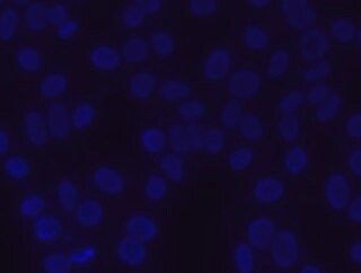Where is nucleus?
<instances>
[{
    "label": "nucleus",
    "instance_id": "obj_8",
    "mask_svg": "<svg viewBox=\"0 0 361 273\" xmlns=\"http://www.w3.org/2000/svg\"><path fill=\"white\" fill-rule=\"evenodd\" d=\"M270 259L276 268L288 270L297 265L299 260V243L295 233L288 229L276 231L269 246Z\"/></svg>",
    "mask_w": 361,
    "mask_h": 273
},
{
    "label": "nucleus",
    "instance_id": "obj_57",
    "mask_svg": "<svg viewBox=\"0 0 361 273\" xmlns=\"http://www.w3.org/2000/svg\"><path fill=\"white\" fill-rule=\"evenodd\" d=\"M347 216L353 223L359 224L361 220V200L360 197L357 195L355 198H353V200L349 203V206L347 207Z\"/></svg>",
    "mask_w": 361,
    "mask_h": 273
},
{
    "label": "nucleus",
    "instance_id": "obj_15",
    "mask_svg": "<svg viewBox=\"0 0 361 273\" xmlns=\"http://www.w3.org/2000/svg\"><path fill=\"white\" fill-rule=\"evenodd\" d=\"M202 130L195 123L174 124L167 133L169 146L178 155H186L197 150Z\"/></svg>",
    "mask_w": 361,
    "mask_h": 273
},
{
    "label": "nucleus",
    "instance_id": "obj_30",
    "mask_svg": "<svg viewBox=\"0 0 361 273\" xmlns=\"http://www.w3.org/2000/svg\"><path fill=\"white\" fill-rule=\"evenodd\" d=\"M169 181L161 174H150L142 186V195L149 202L163 201L169 195Z\"/></svg>",
    "mask_w": 361,
    "mask_h": 273
},
{
    "label": "nucleus",
    "instance_id": "obj_50",
    "mask_svg": "<svg viewBox=\"0 0 361 273\" xmlns=\"http://www.w3.org/2000/svg\"><path fill=\"white\" fill-rule=\"evenodd\" d=\"M331 94H332V92H331L330 87L326 84H324V83H321V84L313 85L308 90L307 93L305 94V96H306V101L310 105L319 107V105L323 104L324 102L327 101Z\"/></svg>",
    "mask_w": 361,
    "mask_h": 273
},
{
    "label": "nucleus",
    "instance_id": "obj_10",
    "mask_svg": "<svg viewBox=\"0 0 361 273\" xmlns=\"http://www.w3.org/2000/svg\"><path fill=\"white\" fill-rule=\"evenodd\" d=\"M149 244L135 240L131 237L122 236L114 246L116 262L123 268L139 270L144 268L149 260Z\"/></svg>",
    "mask_w": 361,
    "mask_h": 273
},
{
    "label": "nucleus",
    "instance_id": "obj_36",
    "mask_svg": "<svg viewBox=\"0 0 361 273\" xmlns=\"http://www.w3.org/2000/svg\"><path fill=\"white\" fill-rule=\"evenodd\" d=\"M329 31L332 34V37L342 44L353 42L358 35V28L355 23L345 17H340L330 22Z\"/></svg>",
    "mask_w": 361,
    "mask_h": 273
},
{
    "label": "nucleus",
    "instance_id": "obj_1",
    "mask_svg": "<svg viewBox=\"0 0 361 273\" xmlns=\"http://www.w3.org/2000/svg\"><path fill=\"white\" fill-rule=\"evenodd\" d=\"M25 229L32 252L63 248L75 238L69 217L54 209L25 223Z\"/></svg>",
    "mask_w": 361,
    "mask_h": 273
},
{
    "label": "nucleus",
    "instance_id": "obj_62",
    "mask_svg": "<svg viewBox=\"0 0 361 273\" xmlns=\"http://www.w3.org/2000/svg\"><path fill=\"white\" fill-rule=\"evenodd\" d=\"M22 273H28V272H22Z\"/></svg>",
    "mask_w": 361,
    "mask_h": 273
},
{
    "label": "nucleus",
    "instance_id": "obj_35",
    "mask_svg": "<svg viewBox=\"0 0 361 273\" xmlns=\"http://www.w3.org/2000/svg\"><path fill=\"white\" fill-rule=\"evenodd\" d=\"M149 44L144 37H133L122 45L121 56L130 63H139L148 58Z\"/></svg>",
    "mask_w": 361,
    "mask_h": 273
},
{
    "label": "nucleus",
    "instance_id": "obj_3",
    "mask_svg": "<svg viewBox=\"0 0 361 273\" xmlns=\"http://www.w3.org/2000/svg\"><path fill=\"white\" fill-rule=\"evenodd\" d=\"M106 218L105 203L101 198L94 195H85L69 216L73 234L78 236H90L104 225Z\"/></svg>",
    "mask_w": 361,
    "mask_h": 273
},
{
    "label": "nucleus",
    "instance_id": "obj_53",
    "mask_svg": "<svg viewBox=\"0 0 361 273\" xmlns=\"http://www.w3.org/2000/svg\"><path fill=\"white\" fill-rule=\"evenodd\" d=\"M69 18L68 15V9L65 5L59 3L51 4L48 5V22L51 25L58 26Z\"/></svg>",
    "mask_w": 361,
    "mask_h": 273
},
{
    "label": "nucleus",
    "instance_id": "obj_25",
    "mask_svg": "<svg viewBox=\"0 0 361 273\" xmlns=\"http://www.w3.org/2000/svg\"><path fill=\"white\" fill-rule=\"evenodd\" d=\"M23 20L30 31L39 33L48 28V5L42 1H33L26 5L23 11Z\"/></svg>",
    "mask_w": 361,
    "mask_h": 273
},
{
    "label": "nucleus",
    "instance_id": "obj_37",
    "mask_svg": "<svg viewBox=\"0 0 361 273\" xmlns=\"http://www.w3.org/2000/svg\"><path fill=\"white\" fill-rule=\"evenodd\" d=\"M99 111L95 105L88 102L79 103L71 112V127L76 130H85L90 128L97 118Z\"/></svg>",
    "mask_w": 361,
    "mask_h": 273
},
{
    "label": "nucleus",
    "instance_id": "obj_44",
    "mask_svg": "<svg viewBox=\"0 0 361 273\" xmlns=\"http://www.w3.org/2000/svg\"><path fill=\"white\" fill-rule=\"evenodd\" d=\"M149 42V47L154 51V54L161 58L172 56L176 48L174 37L167 32L158 31L152 33Z\"/></svg>",
    "mask_w": 361,
    "mask_h": 273
},
{
    "label": "nucleus",
    "instance_id": "obj_11",
    "mask_svg": "<svg viewBox=\"0 0 361 273\" xmlns=\"http://www.w3.org/2000/svg\"><path fill=\"white\" fill-rule=\"evenodd\" d=\"M122 231L124 236L150 244L159 236L161 226L152 214L135 212L124 218Z\"/></svg>",
    "mask_w": 361,
    "mask_h": 273
},
{
    "label": "nucleus",
    "instance_id": "obj_61",
    "mask_svg": "<svg viewBox=\"0 0 361 273\" xmlns=\"http://www.w3.org/2000/svg\"><path fill=\"white\" fill-rule=\"evenodd\" d=\"M248 5L252 6L253 8H265V7H268L270 5V0H250L247 1Z\"/></svg>",
    "mask_w": 361,
    "mask_h": 273
},
{
    "label": "nucleus",
    "instance_id": "obj_49",
    "mask_svg": "<svg viewBox=\"0 0 361 273\" xmlns=\"http://www.w3.org/2000/svg\"><path fill=\"white\" fill-rule=\"evenodd\" d=\"M145 16L146 15L144 14V11L139 8V6L135 1H133L124 7L122 11L121 20L126 28H135L142 24Z\"/></svg>",
    "mask_w": 361,
    "mask_h": 273
},
{
    "label": "nucleus",
    "instance_id": "obj_48",
    "mask_svg": "<svg viewBox=\"0 0 361 273\" xmlns=\"http://www.w3.org/2000/svg\"><path fill=\"white\" fill-rule=\"evenodd\" d=\"M305 102H306V96L302 90H291L282 96L278 103V109L281 111L282 114H291L296 112Z\"/></svg>",
    "mask_w": 361,
    "mask_h": 273
},
{
    "label": "nucleus",
    "instance_id": "obj_14",
    "mask_svg": "<svg viewBox=\"0 0 361 273\" xmlns=\"http://www.w3.org/2000/svg\"><path fill=\"white\" fill-rule=\"evenodd\" d=\"M330 49V41L323 30L310 28L302 31L299 39V52L305 61L315 63L324 60Z\"/></svg>",
    "mask_w": 361,
    "mask_h": 273
},
{
    "label": "nucleus",
    "instance_id": "obj_55",
    "mask_svg": "<svg viewBox=\"0 0 361 273\" xmlns=\"http://www.w3.org/2000/svg\"><path fill=\"white\" fill-rule=\"evenodd\" d=\"M361 150L360 148H355L350 152L347 158V166L350 172L355 176H360L361 173Z\"/></svg>",
    "mask_w": 361,
    "mask_h": 273
},
{
    "label": "nucleus",
    "instance_id": "obj_18",
    "mask_svg": "<svg viewBox=\"0 0 361 273\" xmlns=\"http://www.w3.org/2000/svg\"><path fill=\"white\" fill-rule=\"evenodd\" d=\"M47 123H48L50 137L54 140L66 141L71 137V128H73L71 113L62 102L54 101L51 103L49 107Z\"/></svg>",
    "mask_w": 361,
    "mask_h": 273
},
{
    "label": "nucleus",
    "instance_id": "obj_20",
    "mask_svg": "<svg viewBox=\"0 0 361 273\" xmlns=\"http://www.w3.org/2000/svg\"><path fill=\"white\" fill-rule=\"evenodd\" d=\"M231 66V52L223 48L214 49L203 62V76L209 82H220L228 75Z\"/></svg>",
    "mask_w": 361,
    "mask_h": 273
},
{
    "label": "nucleus",
    "instance_id": "obj_24",
    "mask_svg": "<svg viewBox=\"0 0 361 273\" xmlns=\"http://www.w3.org/2000/svg\"><path fill=\"white\" fill-rule=\"evenodd\" d=\"M161 175L173 183H182L186 178V164L184 158L175 152H166L158 163Z\"/></svg>",
    "mask_w": 361,
    "mask_h": 273
},
{
    "label": "nucleus",
    "instance_id": "obj_34",
    "mask_svg": "<svg viewBox=\"0 0 361 273\" xmlns=\"http://www.w3.org/2000/svg\"><path fill=\"white\" fill-rule=\"evenodd\" d=\"M226 146V137L223 131L217 128L202 130L197 150L207 155H218Z\"/></svg>",
    "mask_w": 361,
    "mask_h": 273
},
{
    "label": "nucleus",
    "instance_id": "obj_13",
    "mask_svg": "<svg viewBox=\"0 0 361 273\" xmlns=\"http://www.w3.org/2000/svg\"><path fill=\"white\" fill-rule=\"evenodd\" d=\"M283 14L286 15L289 28L293 31H305L313 28L317 22V11L310 1L305 0H289L280 4Z\"/></svg>",
    "mask_w": 361,
    "mask_h": 273
},
{
    "label": "nucleus",
    "instance_id": "obj_6",
    "mask_svg": "<svg viewBox=\"0 0 361 273\" xmlns=\"http://www.w3.org/2000/svg\"><path fill=\"white\" fill-rule=\"evenodd\" d=\"M90 183L96 192L105 197H121L128 189L123 173L111 164L95 163L90 171Z\"/></svg>",
    "mask_w": 361,
    "mask_h": 273
},
{
    "label": "nucleus",
    "instance_id": "obj_28",
    "mask_svg": "<svg viewBox=\"0 0 361 273\" xmlns=\"http://www.w3.org/2000/svg\"><path fill=\"white\" fill-rule=\"evenodd\" d=\"M282 162H283L286 172L293 176H298L307 169L310 155L306 148L302 145H293L290 148H288Z\"/></svg>",
    "mask_w": 361,
    "mask_h": 273
},
{
    "label": "nucleus",
    "instance_id": "obj_19",
    "mask_svg": "<svg viewBox=\"0 0 361 273\" xmlns=\"http://www.w3.org/2000/svg\"><path fill=\"white\" fill-rule=\"evenodd\" d=\"M24 135L26 140L35 148L47 146L51 137L47 119L39 111H30L24 116Z\"/></svg>",
    "mask_w": 361,
    "mask_h": 273
},
{
    "label": "nucleus",
    "instance_id": "obj_5",
    "mask_svg": "<svg viewBox=\"0 0 361 273\" xmlns=\"http://www.w3.org/2000/svg\"><path fill=\"white\" fill-rule=\"evenodd\" d=\"M52 209L69 217L82 201L85 193L82 184L71 175L63 174L56 178L49 190Z\"/></svg>",
    "mask_w": 361,
    "mask_h": 273
},
{
    "label": "nucleus",
    "instance_id": "obj_60",
    "mask_svg": "<svg viewBox=\"0 0 361 273\" xmlns=\"http://www.w3.org/2000/svg\"><path fill=\"white\" fill-rule=\"evenodd\" d=\"M299 273H323L321 269L317 265H313V263H306L302 265V268L300 269Z\"/></svg>",
    "mask_w": 361,
    "mask_h": 273
},
{
    "label": "nucleus",
    "instance_id": "obj_42",
    "mask_svg": "<svg viewBox=\"0 0 361 273\" xmlns=\"http://www.w3.org/2000/svg\"><path fill=\"white\" fill-rule=\"evenodd\" d=\"M278 133L286 142H293L302 133V123L295 113L282 114L278 122Z\"/></svg>",
    "mask_w": 361,
    "mask_h": 273
},
{
    "label": "nucleus",
    "instance_id": "obj_9",
    "mask_svg": "<svg viewBox=\"0 0 361 273\" xmlns=\"http://www.w3.org/2000/svg\"><path fill=\"white\" fill-rule=\"evenodd\" d=\"M52 209L49 191L30 186L23 189L15 202V214L25 223Z\"/></svg>",
    "mask_w": 361,
    "mask_h": 273
},
{
    "label": "nucleus",
    "instance_id": "obj_59",
    "mask_svg": "<svg viewBox=\"0 0 361 273\" xmlns=\"http://www.w3.org/2000/svg\"><path fill=\"white\" fill-rule=\"evenodd\" d=\"M348 257H349L351 263L355 265H360L361 261V244L359 241H355L351 245L349 246L348 250Z\"/></svg>",
    "mask_w": 361,
    "mask_h": 273
},
{
    "label": "nucleus",
    "instance_id": "obj_51",
    "mask_svg": "<svg viewBox=\"0 0 361 273\" xmlns=\"http://www.w3.org/2000/svg\"><path fill=\"white\" fill-rule=\"evenodd\" d=\"M188 6L192 14L199 17L212 16L218 11L216 0H191Z\"/></svg>",
    "mask_w": 361,
    "mask_h": 273
},
{
    "label": "nucleus",
    "instance_id": "obj_4",
    "mask_svg": "<svg viewBox=\"0 0 361 273\" xmlns=\"http://www.w3.org/2000/svg\"><path fill=\"white\" fill-rule=\"evenodd\" d=\"M37 176V164L24 152H11L0 162V182L25 189Z\"/></svg>",
    "mask_w": 361,
    "mask_h": 273
},
{
    "label": "nucleus",
    "instance_id": "obj_54",
    "mask_svg": "<svg viewBox=\"0 0 361 273\" xmlns=\"http://www.w3.org/2000/svg\"><path fill=\"white\" fill-rule=\"evenodd\" d=\"M360 112L353 113L347 119V121L344 124V129H345V133H347L350 138L355 139V140L360 139Z\"/></svg>",
    "mask_w": 361,
    "mask_h": 273
},
{
    "label": "nucleus",
    "instance_id": "obj_31",
    "mask_svg": "<svg viewBox=\"0 0 361 273\" xmlns=\"http://www.w3.org/2000/svg\"><path fill=\"white\" fill-rule=\"evenodd\" d=\"M233 265L238 273H254L257 269V257L253 248L247 243H240L231 253Z\"/></svg>",
    "mask_w": 361,
    "mask_h": 273
},
{
    "label": "nucleus",
    "instance_id": "obj_23",
    "mask_svg": "<svg viewBox=\"0 0 361 273\" xmlns=\"http://www.w3.org/2000/svg\"><path fill=\"white\" fill-rule=\"evenodd\" d=\"M90 61L99 71H113L121 65L122 56L111 45L99 44L90 51Z\"/></svg>",
    "mask_w": 361,
    "mask_h": 273
},
{
    "label": "nucleus",
    "instance_id": "obj_17",
    "mask_svg": "<svg viewBox=\"0 0 361 273\" xmlns=\"http://www.w3.org/2000/svg\"><path fill=\"white\" fill-rule=\"evenodd\" d=\"M262 80L253 69H240L229 76L228 92L234 99H252L259 93Z\"/></svg>",
    "mask_w": 361,
    "mask_h": 273
},
{
    "label": "nucleus",
    "instance_id": "obj_58",
    "mask_svg": "<svg viewBox=\"0 0 361 273\" xmlns=\"http://www.w3.org/2000/svg\"><path fill=\"white\" fill-rule=\"evenodd\" d=\"M135 3L144 11L145 15L156 14L163 6V1L159 0H137Z\"/></svg>",
    "mask_w": 361,
    "mask_h": 273
},
{
    "label": "nucleus",
    "instance_id": "obj_16",
    "mask_svg": "<svg viewBox=\"0 0 361 273\" xmlns=\"http://www.w3.org/2000/svg\"><path fill=\"white\" fill-rule=\"evenodd\" d=\"M276 222L271 217L254 218L246 227L248 245L257 251H267L276 233Z\"/></svg>",
    "mask_w": 361,
    "mask_h": 273
},
{
    "label": "nucleus",
    "instance_id": "obj_29",
    "mask_svg": "<svg viewBox=\"0 0 361 273\" xmlns=\"http://www.w3.org/2000/svg\"><path fill=\"white\" fill-rule=\"evenodd\" d=\"M17 67L23 73H34L42 66V54L33 45H22L15 54Z\"/></svg>",
    "mask_w": 361,
    "mask_h": 273
},
{
    "label": "nucleus",
    "instance_id": "obj_40",
    "mask_svg": "<svg viewBox=\"0 0 361 273\" xmlns=\"http://www.w3.org/2000/svg\"><path fill=\"white\" fill-rule=\"evenodd\" d=\"M238 128H240L238 130H240L242 137L250 141H257L262 139L265 133L264 122L262 119L254 113L244 114Z\"/></svg>",
    "mask_w": 361,
    "mask_h": 273
},
{
    "label": "nucleus",
    "instance_id": "obj_41",
    "mask_svg": "<svg viewBox=\"0 0 361 273\" xmlns=\"http://www.w3.org/2000/svg\"><path fill=\"white\" fill-rule=\"evenodd\" d=\"M290 65V56L287 51L279 49L271 54L267 66V73L271 79L278 80L285 76Z\"/></svg>",
    "mask_w": 361,
    "mask_h": 273
},
{
    "label": "nucleus",
    "instance_id": "obj_22",
    "mask_svg": "<svg viewBox=\"0 0 361 273\" xmlns=\"http://www.w3.org/2000/svg\"><path fill=\"white\" fill-rule=\"evenodd\" d=\"M69 79L61 71H54L43 77L37 87V93L44 99L56 101L67 92Z\"/></svg>",
    "mask_w": 361,
    "mask_h": 273
},
{
    "label": "nucleus",
    "instance_id": "obj_7",
    "mask_svg": "<svg viewBox=\"0 0 361 273\" xmlns=\"http://www.w3.org/2000/svg\"><path fill=\"white\" fill-rule=\"evenodd\" d=\"M27 265L28 273H76L66 246L32 252Z\"/></svg>",
    "mask_w": 361,
    "mask_h": 273
},
{
    "label": "nucleus",
    "instance_id": "obj_32",
    "mask_svg": "<svg viewBox=\"0 0 361 273\" xmlns=\"http://www.w3.org/2000/svg\"><path fill=\"white\" fill-rule=\"evenodd\" d=\"M161 99L169 103L183 102L189 99L192 94V88L188 83L180 79H169L161 84L159 88Z\"/></svg>",
    "mask_w": 361,
    "mask_h": 273
},
{
    "label": "nucleus",
    "instance_id": "obj_27",
    "mask_svg": "<svg viewBox=\"0 0 361 273\" xmlns=\"http://www.w3.org/2000/svg\"><path fill=\"white\" fill-rule=\"evenodd\" d=\"M142 150L150 155L163 154L169 146V139L165 130L158 127H149L142 131L140 135Z\"/></svg>",
    "mask_w": 361,
    "mask_h": 273
},
{
    "label": "nucleus",
    "instance_id": "obj_2",
    "mask_svg": "<svg viewBox=\"0 0 361 273\" xmlns=\"http://www.w3.org/2000/svg\"><path fill=\"white\" fill-rule=\"evenodd\" d=\"M73 269L76 273H101L104 268V251L92 236H79L66 245Z\"/></svg>",
    "mask_w": 361,
    "mask_h": 273
},
{
    "label": "nucleus",
    "instance_id": "obj_39",
    "mask_svg": "<svg viewBox=\"0 0 361 273\" xmlns=\"http://www.w3.org/2000/svg\"><path fill=\"white\" fill-rule=\"evenodd\" d=\"M244 116V107L238 99H231L224 104L219 113L220 123L223 128L234 130L240 126Z\"/></svg>",
    "mask_w": 361,
    "mask_h": 273
},
{
    "label": "nucleus",
    "instance_id": "obj_56",
    "mask_svg": "<svg viewBox=\"0 0 361 273\" xmlns=\"http://www.w3.org/2000/svg\"><path fill=\"white\" fill-rule=\"evenodd\" d=\"M11 148H13V141H11V135L7 130L0 128V162L11 155Z\"/></svg>",
    "mask_w": 361,
    "mask_h": 273
},
{
    "label": "nucleus",
    "instance_id": "obj_38",
    "mask_svg": "<svg viewBox=\"0 0 361 273\" xmlns=\"http://www.w3.org/2000/svg\"><path fill=\"white\" fill-rule=\"evenodd\" d=\"M20 13L14 7H5L0 11V41L8 42L20 28Z\"/></svg>",
    "mask_w": 361,
    "mask_h": 273
},
{
    "label": "nucleus",
    "instance_id": "obj_43",
    "mask_svg": "<svg viewBox=\"0 0 361 273\" xmlns=\"http://www.w3.org/2000/svg\"><path fill=\"white\" fill-rule=\"evenodd\" d=\"M254 152L251 147L238 146L231 150L227 158V163L234 172H244L252 166Z\"/></svg>",
    "mask_w": 361,
    "mask_h": 273
},
{
    "label": "nucleus",
    "instance_id": "obj_33",
    "mask_svg": "<svg viewBox=\"0 0 361 273\" xmlns=\"http://www.w3.org/2000/svg\"><path fill=\"white\" fill-rule=\"evenodd\" d=\"M243 42L254 52L265 50L270 43V35L262 26L251 23L243 32Z\"/></svg>",
    "mask_w": 361,
    "mask_h": 273
},
{
    "label": "nucleus",
    "instance_id": "obj_12",
    "mask_svg": "<svg viewBox=\"0 0 361 273\" xmlns=\"http://www.w3.org/2000/svg\"><path fill=\"white\" fill-rule=\"evenodd\" d=\"M323 197L333 210H345L353 198V186L347 176L340 172L329 175L323 183Z\"/></svg>",
    "mask_w": 361,
    "mask_h": 273
},
{
    "label": "nucleus",
    "instance_id": "obj_52",
    "mask_svg": "<svg viewBox=\"0 0 361 273\" xmlns=\"http://www.w3.org/2000/svg\"><path fill=\"white\" fill-rule=\"evenodd\" d=\"M56 30V37L61 40H69L73 37V35H76L77 33L80 32L82 30V22L79 20H73V18H68L67 20L60 24Z\"/></svg>",
    "mask_w": 361,
    "mask_h": 273
},
{
    "label": "nucleus",
    "instance_id": "obj_46",
    "mask_svg": "<svg viewBox=\"0 0 361 273\" xmlns=\"http://www.w3.org/2000/svg\"><path fill=\"white\" fill-rule=\"evenodd\" d=\"M341 107V96L338 94H331L327 101L319 105V109L316 110L315 116L317 121L322 122V123L332 121L333 119L338 116Z\"/></svg>",
    "mask_w": 361,
    "mask_h": 273
},
{
    "label": "nucleus",
    "instance_id": "obj_47",
    "mask_svg": "<svg viewBox=\"0 0 361 273\" xmlns=\"http://www.w3.org/2000/svg\"><path fill=\"white\" fill-rule=\"evenodd\" d=\"M330 73V62L326 60H321V61L315 62L313 65L310 66L302 73V78L308 84H321L329 77Z\"/></svg>",
    "mask_w": 361,
    "mask_h": 273
},
{
    "label": "nucleus",
    "instance_id": "obj_21",
    "mask_svg": "<svg viewBox=\"0 0 361 273\" xmlns=\"http://www.w3.org/2000/svg\"><path fill=\"white\" fill-rule=\"evenodd\" d=\"M286 186L280 178L274 176H263L254 182L252 195L255 200L263 205H272L281 200L285 195Z\"/></svg>",
    "mask_w": 361,
    "mask_h": 273
},
{
    "label": "nucleus",
    "instance_id": "obj_45",
    "mask_svg": "<svg viewBox=\"0 0 361 273\" xmlns=\"http://www.w3.org/2000/svg\"><path fill=\"white\" fill-rule=\"evenodd\" d=\"M178 113L180 119L188 123H195L206 116L207 107L197 99H185L178 105Z\"/></svg>",
    "mask_w": 361,
    "mask_h": 273
},
{
    "label": "nucleus",
    "instance_id": "obj_26",
    "mask_svg": "<svg viewBox=\"0 0 361 273\" xmlns=\"http://www.w3.org/2000/svg\"><path fill=\"white\" fill-rule=\"evenodd\" d=\"M157 78L152 71H138L129 82V92L135 99H147L155 92Z\"/></svg>",
    "mask_w": 361,
    "mask_h": 273
}]
</instances>
